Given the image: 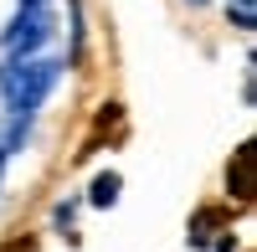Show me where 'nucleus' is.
Returning a JSON list of instances; mask_svg holds the SVG:
<instances>
[{
  "instance_id": "obj_1",
  "label": "nucleus",
  "mask_w": 257,
  "mask_h": 252,
  "mask_svg": "<svg viewBox=\"0 0 257 252\" xmlns=\"http://www.w3.org/2000/svg\"><path fill=\"white\" fill-rule=\"evenodd\" d=\"M57 82H62V62L52 57H11L0 67V93L16 113H36Z\"/></svg>"
},
{
  "instance_id": "obj_2",
  "label": "nucleus",
  "mask_w": 257,
  "mask_h": 252,
  "mask_svg": "<svg viewBox=\"0 0 257 252\" xmlns=\"http://www.w3.org/2000/svg\"><path fill=\"white\" fill-rule=\"evenodd\" d=\"M47 41H52V11L47 6H21V16L6 26V52L11 57H31Z\"/></svg>"
},
{
  "instance_id": "obj_3",
  "label": "nucleus",
  "mask_w": 257,
  "mask_h": 252,
  "mask_svg": "<svg viewBox=\"0 0 257 252\" xmlns=\"http://www.w3.org/2000/svg\"><path fill=\"white\" fill-rule=\"evenodd\" d=\"M88 201H93V206H113V201H118V175H113V170H108V175H98V180H93V191H88Z\"/></svg>"
},
{
  "instance_id": "obj_4",
  "label": "nucleus",
  "mask_w": 257,
  "mask_h": 252,
  "mask_svg": "<svg viewBox=\"0 0 257 252\" xmlns=\"http://www.w3.org/2000/svg\"><path fill=\"white\" fill-rule=\"evenodd\" d=\"M231 185H237L242 201L252 196V144H242V150H237V180H231Z\"/></svg>"
},
{
  "instance_id": "obj_5",
  "label": "nucleus",
  "mask_w": 257,
  "mask_h": 252,
  "mask_svg": "<svg viewBox=\"0 0 257 252\" xmlns=\"http://www.w3.org/2000/svg\"><path fill=\"white\" fill-rule=\"evenodd\" d=\"M226 11H231V21H237L242 31H252V21H257L252 16V0H226Z\"/></svg>"
},
{
  "instance_id": "obj_6",
  "label": "nucleus",
  "mask_w": 257,
  "mask_h": 252,
  "mask_svg": "<svg viewBox=\"0 0 257 252\" xmlns=\"http://www.w3.org/2000/svg\"><path fill=\"white\" fill-rule=\"evenodd\" d=\"M21 6H47V0H21Z\"/></svg>"
},
{
  "instance_id": "obj_7",
  "label": "nucleus",
  "mask_w": 257,
  "mask_h": 252,
  "mask_svg": "<svg viewBox=\"0 0 257 252\" xmlns=\"http://www.w3.org/2000/svg\"><path fill=\"white\" fill-rule=\"evenodd\" d=\"M196 6H206V0H196Z\"/></svg>"
},
{
  "instance_id": "obj_8",
  "label": "nucleus",
  "mask_w": 257,
  "mask_h": 252,
  "mask_svg": "<svg viewBox=\"0 0 257 252\" xmlns=\"http://www.w3.org/2000/svg\"><path fill=\"white\" fill-rule=\"evenodd\" d=\"M0 160H6V155H0Z\"/></svg>"
}]
</instances>
